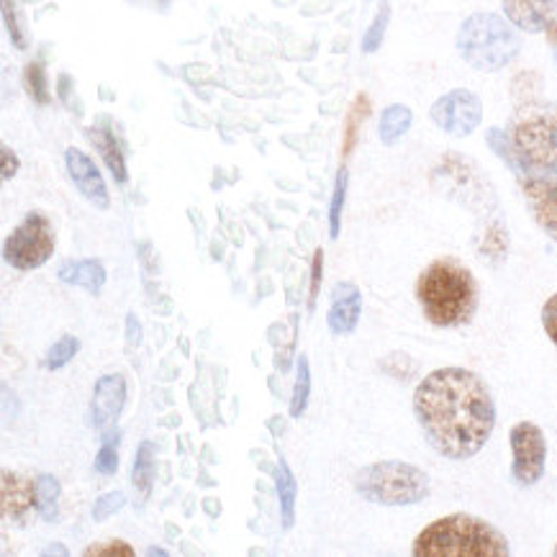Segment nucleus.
I'll return each instance as SVG.
<instances>
[{
	"label": "nucleus",
	"mask_w": 557,
	"mask_h": 557,
	"mask_svg": "<svg viewBox=\"0 0 557 557\" xmlns=\"http://www.w3.org/2000/svg\"><path fill=\"white\" fill-rule=\"evenodd\" d=\"M413 413L434 453L468 460L481 453L496 426V401L481 375L466 368H440L419 383Z\"/></svg>",
	"instance_id": "obj_1"
},
{
	"label": "nucleus",
	"mask_w": 557,
	"mask_h": 557,
	"mask_svg": "<svg viewBox=\"0 0 557 557\" xmlns=\"http://www.w3.org/2000/svg\"><path fill=\"white\" fill-rule=\"evenodd\" d=\"M485 139L513 175H557V103H519L506 132L488 128Z\"/></svg>",
	"instance_id": "obj_2"
},
{
	"label": "nucleus",
	"mask_w": 557,
	"mask_h": 557,
	"mask_svg": "<svg viewBox=\"0 0 557 557\" xmlns=\"http://www.w3.org/2000/svg\"><path fill=\"white\" fill-rule=\"evenodd\" d=\"M417 298L430 324L449 326L470 324L478 311L475 275L455 257H440L421 270Z\"/></svg>",
	"instance_id": "obj_3"
},
{
	"label": "nucleus",
	"mask_w": 557,
	"mask_h": 557,
	"mask_svg": "<svg viewBox=\"0 0 557 557\" xmlns=\"http://www.w3.org/2000/svg\"><path fill=\"white\" fill-rule=\"evenodd\" d=\"M417 557H506L509 542L494 524L470 513H449L413 540Z\"/></svg>",
	"instance_id": "obj_4"
},
{
	"label": "nucleus",
	"mask_w": 557,
	"mask_h": 557,
	"mask_svg": "<svg viewBox=\"0 0 557 557\" xmlns=\"http://www.w3.org/2000/svg\"><path fill=\"white\" fill-rule=\"evenodd\" d=\"M457 52L478 73H498L517 60L521 39L511 21L496 13H475L457 32Z\"/></svg>",
	"instance_id": "obj_5"
},
{
	"label": "nucleus",
	"mask_w": 557,
	"mask_h": 557,
	"mask_svg": "<svg viewBox=\"0 0 557 557\" xmlns=\"http://www.w3.org/2000/svg\"><path fill=\"white\" fill-rule=\"evenodd\" d=\"M355 491L370 504L413 506L430 496V475L401 460H383L357 470Z\"/></svg>",
	"instance_id": "obj_6"
},
{
	"label": "nucleus",
	"mask_w": 557,
	"mask_h": 557,
	"mask_svg": "<svg viewBox=\"0 0 557 557\" xmlns=\"http://www.w3.org/2000/svg\"><path fill=\"white\" fill-rule=\"evenodd\" d=\"M54 226L45 213L32 211L13 228L3 245V257L16 270H37L54 255Z\"/></svg>",
	"instance_id": "obj_7"
},
{
	"label": "nucleus",
	"mask_w": 557,
	"mask_h": 557,
	"mask_svg": "<svg viewBox=\"0 0 557 557\" xmlns=\"http://www.w3.org/2000/svg\"><path fill=\"white\" fill-rule=\"evenodd\" d=\"M511 475L524 488L540 483L545 475L547 462V440L545 432L532 421H519L511 434Z\"/></svg>",
	"instance_id": "obj_8"
},
{
	"label": "nucleus",
	"mask_w": 557,
	"mask_h": 557,
	"mask_svg": "<svg viewBox=\"0 0 557 557\" xmlns=\"http://www.w3.org/2000/svg\"><path fill=\"white\" fill-rule=\"evenodd\" d=\"M430 116L449 137H468L483 121V103L466 88L449 90L432 106Z\"/></svg>",
	"instance_id": "obj_9"
},
{
	"label": "nucleus",
	"mask_w": 557,
	"mask_h": 557,
	"mask_svg": "<svg viewBox=\"0 0 557 557\" xmlns=\"http://www.w3.org/2000/svg\"><path fill=\"white\" fill-rule=\"evenodd\" d=\"M517 183L534 221L542 232L557 242V175L517 173Z\"/></svg>",
	"instance_id": "obj_10"
},
{
	"label": "nucleus",
	"mask_w": 557,
	"mask_h": 557,
	"mask_svg": "<svg viewBox=\"0 0 557 557\" xmlns=\"http://www.w3.org/2000/svg\"><path fill=\"white\" fill-rule=\"evenodd\" d=\"M64 162H67V173H70V177H73L75 188L85 196V201H90L96 209H109V203H111L109 188H106L103 175L98 173L96 162H92L88 154L81 152V149H75V147L67 149Z\"/></svg>",
	"instance_id": "obj_11"
},
{
	"label": "nucleus",
	"mask_w": 557,
	"mask_h": 557,
	"mask_svg": "<svg viewBox=\"0 0 557 557\" xmlns=\"http://www.w3.org/2000/svg\"><path fill=\"white\" fill-rule=\"evenodd\" d=\"M126 401V381L121 375H103L92 391V426L111 430Z\"/></svg>",
	"instance_id": "obj_12"
},
{
	"label": "nucleus",
	"mask_w": 557,
	"mask_h": 557,
	"mask_svg": "<svg viewBox=\"0 0 557 557\" xmlns=\"http://www.w3.org/2000/svg\"><path fill=\"white\" fill-rule=\"evenodd\" d=\"M37 509V481H26L24 475L3 473V519L13 524H26L32 511Z\"/></svg>",
	"instance_id": "obj_13"
},
{
	"label": "nucleus",
	"mask_w": 557,
	"mask_h": 557,
	"mask_svg": "<svg viewBox=\"0 0 557 557\" xmlns=\"http://www.w3.org/2000/svg\"><path fill=\"white\" fill-rule=\"evenodd\" d=\"M504 13L527 34H542L557 18V0H504Z\"/></svg>",
	"instance_id": "obj_14"
},
{
	"label": "nucleus",
	"mask_w": 557,
	"mask_h": 557,
	"mask_svg": "<svg viewBox=\"0 0 557 557\" xmlns=\"http://www.w3.org/2000/svg\"><path fill=\"white\" fill-rule=\"evenodd\" d=\"M362 313V293L355 283H337L332 290V306L326 313L332 334H352Z\"/></svg>",
	"instance_id": "obj_15"
},
{
	"label": "nucleus",
	"mask_w": 557,
	"mask_h": 557,
	"mask_svg": "<svg viewBox=\"0 0 557 557\" xmlns=\"http://www.w3.org/2000/svg\"><path fill=\"white\" fill-rule=\"evenodd\" d=\"M62 283L70 285H81L88 293H101L106 285V270L101 262L96 260H67L62 262L60 270H57Z\"/></svg>",
	"instance_id": "obj_16"
},
{
	"label": "nucleus",
	"mask_w": 557,
	"mask_h": 557,
	"mask_svg": "<svg viewBox=\"0 0 557 557\" xmlns=\"http://www.w3.org/2000/svg\"><path fill=\"white\" fill-rule=\"evenodd\" d=\"M475 249L485 262H491V265H502L506 255H509V232H506L502 219L483 224L481 234H478Z\"/></svg>",
	"instance_id": "obj_17"
},
{
	"label": "nucleus",
	"mask_w": 557,
	"mask_h": 557,
	"mask_svg": "<svg viewBox=\"0 0 557 557\" xmlns=\"http://www.w3.org/2000/svg\"><path fill=\"white\" fill-rule=\"evenodd\" d=\"M88 137L92 141V147L101 152L106 168L111 170V175L116 177L119 183H126V177H128L126 160H124V154H121V147H119L116 137H113L111 128L109 126H92L88 132Z\"/></svg>",
	"instance_id": "obj_18"
},
{
	"label": "nucleus",
	"mask_w": 557,
	"mask_h": 557,
	"mask_svg": "<svg viewBox=\"0 0 557 557\" xmlns=\"http://www.w3.org/2000/svg\"><path fill=\"white\" fill-rule=\"evenodd\" d=\"M275 488H277V498H281L283 527H293V521H296L298 483H296V478H293L288 462H285V460H277V468H275Z\"/></svg>",
	"instance_id": "obj_19"
},
{
	"label": "nucleus",
	"mask_w": 557,
	"mask_h": 557,
	"mask_svg": "<svg viewBox=\"0 0 557 557\" xmlns=\"http://www.w3.org/2000/svg\"><path fill=\"white\" fill-rule=\"evenodd\" d=\"M411 124H413L411 109H406L401 103L388 106L381 116V126H377V132H381V141L388 147L396 145V141L409 132Z\"/></svg>",
	"instance_id": "obj_20"
},
{
	"label": "nucleus",
	"mask_w": 557,
	"mask_h": 557,
	"mask_svg": "<svg viewBox=\"0 0 557 557\" xmlns=\"http://www.w3.org/2000/svg\"><path fill=\"white\" fill-rule=\"evenodd\" d=\"M132 483L141 496H149L154 483V447L152 442H141L137 449V460L132 468Z\"/></svg>",
	"instance_id": "obj_21"
},
{
	"label": "nucleus",
	"mask_w": 557,
	"mask_h": 557,
	"mask_svg": "<svg viewBox=\"0 0 557 557\" xmlns=\"http://www.w3.org/2000/svg\"><path fill=\"white\" fill-rule=\"evenodd\" d=\"M57 502H60V483L54 475L37 478V511L41 519L52 521L57 517Z\"/></svg>",
	"instance_id": "obj_22"
},
{
	"label": "nucleus",
	"mask_w": 557,
	"mask_h": 557,
	"mask_svg": "<svg viewBox=\"0 0 557 557\" xmlns=\"http://www.w3.org/2000/svg\"><path fill=\"white\" fill-rule=\"evenodd\" d=\"M309 396H311V368H309V360L301 355V360H298L296 385H293V398H290V417L293 419H298L306 411Z\"/></svg>",
	"instance_id": "obj_23"
},
{
	"label": "nucleus",
	"mask_w": 557,
	"mask_h": 557,
	"mask_svg": "<svg viewBox=\"0 0 557 557\" xmlns=\"http://www.w3.org/2000/svg\"><path fill=\"white\" fill-rule=\"evenodd\" d=\"M119 430H106L103 432V445L96 455V470L101 475H113L119 470Z\"/></svg>",
	"instance_id": "obj_24"
},
{
	"label": "nucleus",
	"mask_w": 557,
	"mask_h": 557,
	"mask_svg": "<svg viewBox=\"0 0 557 557\" xmlns=\"http://www.w3.org/2000/svg\"><path fill=\"white\" fill-rule=\"evenodd\" d=\"M24 85H26L28 96H32L39 106H47L49 101H52V96H49L45 64H41V60L28 64L26 73H24Z\"/></svg>",
	"instance_id": "obj_25"
},
{
	"label": "nucleus",
	"mask_w": 557,
	"mask_h": 557,
	"mask_svg": "<svg viewBox=\"0 0 557 557\" xmlns=\"http://www.w3.org/2000/svg\"><path fill=\"white\" fill-rule=\"evenodd\" d=\"M345 196H347V170H342L337 175V185L332 193V206H330V237H339V224H342V209H345Z\"/></svg>",
	"instance_id": "obj_26"
},
{
	"label": "nucleus",
	"mask_w": 557,
	"mask_h": 557,
	"mask_svg": "<svg viewBox=\"0 0 557 557\" xmlns=\"http://www.w3.org/2000/svg\"><path fill=\"white\" fill-rule=\"evenodd\" d=\"M77 349H81V342L75 337H62L57 345L49 349L47 355V368L49 370H57V368H64L70 360L77 355Z\"/></svg>",
	"instance_id": "obj_27"
},
{
	"label": "nucleus",
	"mask_w": 557,
	"mask_h": 557,
	"mask_svg": "<svg viewBox=\"0 0 557 557\" xmlns=\"http://www.w3.org/2000/svg\"><path fill=\"white\" fill-rule=\"evenodd\" d=\"M388 18H391V9L388 3L383 5L381 13H377L373 26L368 28L366 39H362V52H375L377 47L383 45V37H385V28H388Z\"/></svg>",
	"instance_id": "obj_28"
},
{
	"label": "nucleus",
	"mask_w": 557,
	"mask_h": 557,
	"mask_svg": "<svg viewBox=\"0 0 557 557\" xmlns=\"http://www.w3.org/2000/svg\"><path fill=\"white\" fill-rule=\"evenodd\" d=\"M368 111H370V103H368V98H357L355 106H352V113H349V121H347L345 154L352 152V145H355V137H357V126H360V121L368 116Z\"/></svg>",
	"instance_id": "obj_29"
},
{
	"label": "nucleus",
	"mask_w": 557,
	"mask_h": 557,
	"mask_svg": "<svg viewBox=\"0 0 557 557\" xmlns=\"http://www.w3.org/2000/svg\"><path fill=\"white\" fill-rule=\"evenodd\" d=\"M124 504H126V496L121 494V491H113V494H106V496L98 498L96 506H92V519H96V521L109 519L111 513H116Z\"/></svg>",
	"instance_id": "obj_30"
},
{
	"label": "nucleus",
	"mask_w": 557,
	"mask_h": 557,
	"mask_svg": "<svg viewBox=\"0 0 557 557\" xmlns=\"http://www.w3.org/2000/svg\"><path fill=\"white\" fill-rule=\"evenodd\" d=\"M3 18H5V26H9L13 45H16L18 49H26V37H24V32H21V24L16 18V11H13L11 0H3Z\"/></svg>",
	"instance_id": "obj_31"
},
{
	"label": "nucleus",
	"mask_w": 557,
	"mask_h": 557,
	"mask_svg": "<svg viewBox=\"0 0 557 557\" xmlns=\"http://www.w3.org/2000/svg\"><path fill=\"white\" fill-rule=\"evenodd\" d=\"M542 326H545L547 337L553 339V345L557 347V293L547 298V304L542 306Z\"/></svg>",
	"instance_id": "obj_32"
},
{
	"label": "nucleus",
	"mask_w": 557,
	"mask_h": 557,
	"mask_svg": "<svg viewBox=\"0 0 557 557\" xmlns=\"http://www.w3.org/2000/svg\"><path fill=\"white\" fill-rule=\"evenodd\" d=\"M321 270H324V252L317 249V255H313V265H311V290H309V309L317 306V298H319V288H321Z\"/></svg>",
	"instance_id": "obj_33"
},
{
	"label": "nucleus",
	"mask_w": 557,
	"mask_h": 557,
	"mask_svg": "<svg viewBox=\"0 0 557 557\" xmlns=\"http://www.w3.org/2000/svg\"><path fill=\"white\" fill-rule=\"evenodd\" d=\"M85 555H121V557H132L134 549L126 545V542H103V545H96V547H88L85 549Z\"/></svg>",
	"instance_id": "obj_34"
},
{
	"label": "nucleus",
	"mask_w": 557,
	"mask_h": 557,
	"mask_svg": "<svg viewBox=\"0 0 557 557\" xmlns=\"http://www.w3.org/2000/svg\"><path fill=\"white\" fill-rule=\"evenodd\" d=\"M0 157H3V181H11L13 175L18 173V157L11 152V147L0 149Z\"/></svg>",
	"instance_id": "obj_35"
},
{
	"label": "nucleus",
	"mask_w": 557,
	"mask_h": 557,
	"mask_svg": "<svg viewBox=\"0 0 557 557\" xmlns=\"http://www.w3.org/2000/svg\"><path fill=\"white\" fill-rule=\"evenodd\" d=\"M134 332H139V330L134 326V317H128V345H137V339H134Z\"/></svg>",
	"instance_id": "obj_36"
},
{
	"label": "nucleus",
	"mask_w": 557,
	"mask_h": 557,
	"mask_svg": "<svg viewBox=\"0 0 557 557\" xmlns=\"http://www.w3.org/2000/svg\"><path fill=\"white\" fill-rule=\"evenodd\" d=\"M555 64H557V47H555Z\"/></svg>",
	"instance_id": "obj_37"
},
{
	"label": "nucleus",
	"mask_w": 557,
	"mask_h": 557,
	"mask_svg": "<svg viewBox=\"0 0 557 557\" xmlns=\"http://www.w3.org/2000/svg\"><path fill=\"white\" fill-rule=\"evenodd\" d=\"M553 553H555V555H557V545H555V549H553Z\"/></svg>",
	"instance_id": "obj_38"
}]
</instances>
